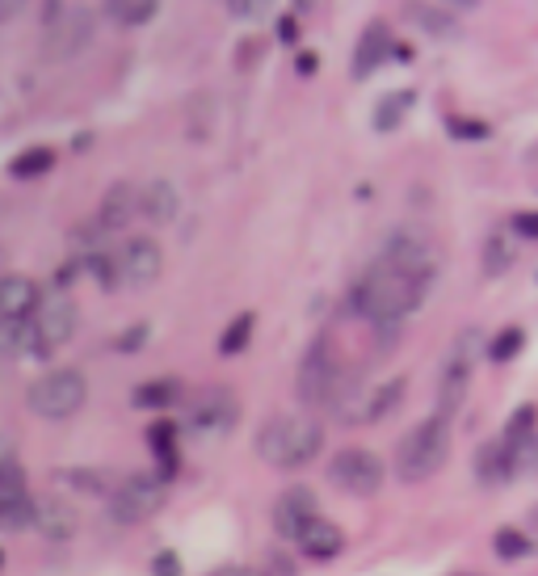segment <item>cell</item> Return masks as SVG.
Instances as JSON below:
<instances>
[{"label":"cell","instance_id":"41","mask_svg":"<svg viewBox=\"0 0 538 576\" xmlns=\"http://www.w3.org/2000/svg\"><path fill=\"white\" fill-rule=\"evenodd\" d=\"M295 67H299V76H312L320 67V55L316 51H299V55H295Z\"/></svg>","mask_w":538,"mask_h":576},{"label":"cell","instance_id":"21","mask_svg":"<svg viewBox=\"0 0 538 576\" xmlns=\"http://www.w3.org/2000/svg\"><path fill=\"white\" fill-rule=\"evenodd\" d=\"M295 543H299V551H303L308 560H333V555H341L346 535H341V526H333V522H312Z\"/></svg>","mask_w":538,"mask_h":576},{"label":"cell","instance_id":"6","mask_svg":"<svg viewBox=\"0 0 538 576\" xmlns=\"http://www.w3.org/2000/svg\"><path fill=\"white\" fill-rule=\"evenodd\" d=\"M85 400H89V384H85V375L80 371H47V375H38L26 391V404H30L34 416H42V421H67V416H76L85 409Z\"/></svg>","mask_w":538,"mask_h":576},{"label":"cell","instance_id":"2","mask_svg":"<svg viewBox=\"0 0 538 576\" xmlns=\"http://www.w3.org/2000/svg\"><path fill=\"white\" fill-rule=\"evenodd\" d=\"M358 391L362 387L349 375L341 350L328 337H320L316 346L308 350V358H303V366H299V400L308 409H333V413H341Z\"/></svg>","mask_w":538,"mask_h":576},{"label":"cell","instance_id":"17","mask_svg":"<svg viewBox=\"0 0 538 576\" xmlns=\"http://www.w3.org/2000/svg\"><path fill=\"white\" fill-rule=\"evenodd\" d=\"M396 51V42H391V30L383 26V22H371L366 30H362V38H358V51H353V76L358 80H366L375 67H383L387 64V55Z\"/></svg>","mask_w":538,"mask_h":576},{"label":"cell","instance_id":"3","mask_svg":"<svg viewBox=\"0 0 538 576\" xmlns=\"http://www.w3.org/2000/svg\"><path fill=\"white\" fill-rule=\"evenodd\" d=\"M324 450V429L312 416H274L257 434V454L270 467H308Z\"/></svg>","mask_w":538,"mask_h":576},{"label":"cell","instance_id":"46","mask_svg":"<svg viewBox=\"0 0 538 576\" xmlns=\"http://www.w3.org/2000/svg\"><path fill=\"white\" fill-rule=\"evenodd\" d=\"M0 265H4V245H0Z\"/></svg>","mask_w":538,"mask_h":576},{"label":"cell","instance_id":"36","mask_svg":"<svg viewBox=\"0 0 538 576\" xmlns=\"http://www.w3.org/2000/svg\"><path fill=\"white\" fill-rule=\"evenodd\" d=\"M535 421H538V409H535V404H526V409H517V413L509 416L505 438H517V434H530V429H535Z\"/></svg>","mask_w":538,"mask_h":576},{"label":"cell","instance_id":"47","mask_svg":"<svg viewBox=\"0 0 538 576\" xmlns=\"http://www.w3.org/2000/svg\"><path fill=\"white\" fill-rule=\"evenodd\" d=\"M0 564H4V551H0Z\"/></svg>","mask_w":538,"mask_h":576},{"label":"cell","instance_id":"44","mask_svg":"<svg viewBox=\"0 0 538 576\" xmlns=\"http://www.w3.org/2000/svg\"><path fill=\"white\" fill-rule=\"evenodd\" d=\"M232 13H236V17H257V13H265V4H261V0H257V4H232Z\"/></svg>","mask_w":538,"mask_h":576},{"label":"cell","instance_id":"37","mask_svg":"<svg viewBox=\"0 0 538 576\" xmlns=\"http://www.w3.org/2000/svg\"><path fill=\"white\" fill-rule=\"evenodd\" d=\"M152 576H182V560H177V551H160L157 560H152Z\"/></svg>","mask_w":538,"mask_h":576},{"label":"cell","instance_id":"11","mask_svg":"<svg viewBox=\"0 0 538 576\" xmlns=\"http://www.w3.org/2000/svg\"><path fill=\"white\" fill-rule=\"evenodd\" d=\"M236 416H240L236 391H227V387H211V391L193 396L190 416H186V429H190L193 438H223V434H232Z\"/></svg>","mask_w":538,"mask_h":576},{"label":"cell","instance_id":"16","mask_svg":"<svg viewBox=\"0 0 538 576\" xmlns=\"http://www.w3.org/2000/svg\"><path fill=\"white\" fill-rule=\"evenodd\" d=\"M30 513H34V501L30 492H26V472L22 467H9L0 476V526L22 530V526H30Z\"/></svg>","mask_w":538,"mask_h":576},{"label":"cell","instance_id":"8","mask_svg":"<svg viewBox=\"0 0 538 576\" xmlns=\"http://www.w3.org/2000/svg\"><path fill=\"white\" fill-rule=\"evenodd\" d=\"M164 510V480L160 476H127L110 497H105V513L114 526H139L148 517Z\"/></svg>","mask_w":538,"mask_h":576},{"label":"cell","instance_id":"30","mask_svg":"<svg viewBox=\"0 0 538 576\" xmlns=\"http://www.w3.org/2000/svg\"><path fill=\"white\" fill-rule=\"evenodd\" d=\"M522 346H526V333L509 324V328H501V333L484 346V353H488V362H513V358L522 353Z\"/></svg>","mask_w":538,"mask_h":576},{"label":"cell","instance_id":"24","mask_svg":"<svg viewBox=\"0 0 538 576\" xmlns=\"http://www.w3.org/2000/svg\"><path fill=\"white\" fill-rule=\"evenodd\" d=\"M105 17L114 26H123V30H139V26H148L157 17V4L152 0H110L105 4Z\"/></svg>","mask_w":538,"mask_h":576},{"label":"cell","instance_id":"29","mask_svg":"<svg viewBox=\"0 0 538 576\" xmlns=\"http://www.w3.org/2000/svg\"><path fill=\"white\" fill-rule=\"evenodd\" d=\"M253 312H245V316H236V321L223 328V337H220V353L223 358H236V353H245L249 350V341H253Z\"/></svg>","mask_w":538,"mask_h":576},{"label":"cell","instance_id":"4","mask_svg":"<svg viewBox=\"0 0 538 576\" xmlns=\"http://www.w3.org/2000/svg\"><path fill=\"white\" fill-rule=\"evenodd\" d=\"M450 454V421L446 416H429L416 429H409L396 447V476L404 484H421L438 476Z\"/></svg>","mask_w":538,"mask_h":576},{"label":"cell","instance_id":"40","mask_svg":"<svg viewBox=\"0 0 538 576\" xmlns=\"http://www.w3.org/2000/svg\"><path fill=\"white\" fill-rule=\"evenodd\" d=\"M9 467H22V463H17V442H13L9 434H0V476H4Z\"/></svg>","mask_w":538,"mask_h":576},{"label":"cell","instance_id":"20","mask_svg":"<svg viewBox=\"0 0 538 576\" xmlns=\"http://www.w3.org/2000/svg\"><path fill=\"white\" fill-rule=\"evenodd\" d=\"M177 206H182V193L173 190L168 181H152V186L139 190V215L152 220V224H173Z\"/></svg>","mask_w":538,"mask_h":576},{"label":"cell","instance_id":"13","mask_svg":"<svg viewBox=\"0 0 538 576\" xmlns=\"http://www.w3.org/2000/svg\"><path fill=\"white\" fill-rule=\"evenodd\" d=\"M404 391H409V379H387V384L371 387V391H358L353 400H349L346 409H341V421H362V425H375V421H387V416L400 409V400H404Z\"/></svg>","mask_w":538,"mask_h":576},{"label":"cell","instance_id":"43","mask_svg":"<svg viewBox=\"0 0 538 576\" xmlns=\"http://www.w3.org/2000/svg\"><path fill=\"white\" fill-rule=\"evenodd\" d=\"M261 51H265V42H261V38L245 42V47H240V64H257V55H261Z\"/></svg>","mask_w":538,"mask_h":576},{"label":"cell","instance_id":"48","mask_svg":"<svg viewBox=\"0 0 538 576\" xmlns=\"http://www.w3.org/2000/svg\"><path fill=\"white\" fill-rule=\"evenodd\" d=\"M535 522H538V513H535Z\"/></svg>","mask_w":538,"mask_h":576},{"label":"cell","instance_id":"27","mask_svg":"<svg viewBox=\"0 0 538 576\" xmlns=\"http://www.w3.org/2000/svg\"><path fill=\"white\" fill-rule=\"evenodd\" d=\"M412 89H396V93H387L379 101V110H375V127L379 130H396L400 123H404V114L412 110Z\"/></svg>","mask_w":538,"mask_h":576},{"label":"cell","instance_id":"45","mask_svg":"<svg viewBox=\"0 0 538 576\" xmlns=\"http://www.w3.org/2000/svg\"><path fill=\"white\" fill-rule=\"evenodd\" d=\"M17 13V4H9V0H0V22H9Z\"/></svg>","mask_w":538,"mask_h":576},{"label":"cell","instance_id":"28","mask_svg":"<svg viewBox=\"0 0 538 576\" xmlns=\"http://www.w3.org/2000/svg\"><path fill=\"white\" fill-rule=\"evenodd\" d=\"M55 168V152L51 148H26L17 161L9 164V173L17 177V181H34V177H42V173H51Z\"/></svg>","mask_w":538,"mask_h":576},{"label":"cell","instance_id":"26","mask_svg":"<svg viewBox=\"0 0 538 576\" xmlns=\"http://www.w3.org/2000/svg\"><path fill=\"white\" fill-rule=\"evenodd\" d=\"M475 476H479V484H501V480H509L505 442H488V447L475 450Z\"/></svg>","mask_w":538,"mask_h":576},{"label":"cell","instance_id":"18","mask_svg":"<svg viewBox=\"0 0 538 576\" xmlns=\"http://www.w3.org/2000/svg\"><path fill=\"white\" fill-rule=\"evenodd\" d=\"M38 308V287L26 274H4L0 278V321H26Z\"/></svg>","mask_w":538,"mask_h":576},{"label":"cell","instance_id":"14","mask_svg":"<svg viewBox=\"0 0 538 576\" xmlns=\"http://www.w3.org/2000/svg\"><path fill=\"white\" fill-rule=\"evenodd\" d=\"M312 522H320V501L312 488H286L274 505V530L283 539H299Z\"/></svg>","mask_w":538,"mask_h":576},{"label":"cell","instance_id":"9","mask_svg":"<svg viewBox=\"0 0 538 576\" xmlns=\"http://www.w3.org/2000/svg\"><path fill=\"white\" fill-rule=\"evenodd\" d=\"M30 324L34 341H38V358H51L76 333V303L67 299L64 290H47V295H38V308L30 312Z\"/></svg>","mask_w":538,"mask_h":576},{"label":"cell","instance_id":"34","mask_svg":"<svg viewBox=\"0 0 538 576\" xmlns=\"http://www.w3.org/2000/svg\"><path fill=\"white\" fill-rule=\"evenodd\" d=\"M446 135H450V139L479 143V139H488V135H492V127H488L484 118H450V123H446Z\"/></svg>","mask_w":538,"mask_h":576},{"label":"cell","instance_id":"25","mask_svg":"<svg viewBox=\"0 0 538 576\" xmlns=\"http://www.w3.org/2000/svg\"><path fill=\"white\" fill-rule=\"evenodd\" d=\"M182 396H186V387L177 384V379H157V384L135 387L130 404H135V409H168V404H177Z\"/></svg>","mask_w":538,"mask_h":576},{"label":"cell","instance_id":"32","mask_svg":"<svg viewBox=\"0 0 538 576\" xmlns=\"http://www.w3.org/2000/svg\"><path fill=\"white\" fill-rule=\"evenodd\" d=\"M409 13L421 22V30H429V34H446L454 26V13H450L446 4H409Z\"/></svg>","mask_w":538,"mask_h":576},{"label":"cell","instance_id":"38","mask_svg":"<svg viewBox=\"0 0 538 576\" xmlns=\"http://www.w3.org/2000/svg\"><path fill=\"white\" fill-rule=\"evenodd\" d=\"M513 231H517L522 240H538V211H522V215H513Z\"/></svg>","mask_w":538,"mask_h":576},{"label":"cell","instance_id":"12","mask_svg":"<svg viewBox=\"0 0 538 576\" xmlns=\"http://www.w3.org/2000/svg\"><path fill=\"white\" fill-rule=\"evenodd\" d=\"M114 270H118V283L123 287H152L164 270V253L152 236H130L127 245L114 253Z\"/></svg>","mask_w":538,"mask_h":576},{"label":"cell","instance_id":"1","mask_svg":"<svg viewBox=\"0 0 538 576\" xmlns=\"http://www.w3.org/2000/svg\"><path fill=\"white\" fill-rule=\"evenodd\" d=\"M421 299H425V283H412V278L387 270V265L366 270L358 278V287L349 290V308L362 321H375V324H400L409 312L421 308Z\"/></svg>","mask_w":538,"mask_h":576},{"label":"cell","instance_id":"7","mask_svg":"<svg viewBox=\"0 0 538 576\" xmlns=\"http://www.w3.org/2000/svg\"><path fill=\"white\" fill-rule=\"evenodd\" d=\"M438 240L425 231V227H396L387 240H383V261L387 270H396V274H404L412 283H429L434 278V270H438Z\"/></svg>","mask_w":538,"mask_h":576},{"label":"cell","instance_id":"35","mask_svg":"<svg viewBox=\"0 0 538 576\" xmlns=\"http://www.w3.org/2000/svg\"><path fill=\"white\" fill-rule=\"evenodd\" d=\"M509 261H513V249H509L501 236H492V240L484 245V274H505Z\"/></svg>","mask_w":538,"mask_h":576},{"label":"cell","instance_id":"19","mask_svg":"<svg viewBox=\"0 0 538 576\" xmlns=\"http://www.w3.org/2000/svg\"><path fill=\"white\" fill-rule=\"evenodd\" d=\"M135 215H139V193L130 190L127 181H118V186H110L105 198H101L97 227H101V231H118V227H127Z\"/></svg>","mask_w":538,"mask_h":576},{"label":"cell","instance_id":"5","mask_svg":"<svg viewBox=\"0 0 538 576\" xmlns=\"http://www.w3.org/2000/svg\"><path fill=\"white\" fill-rule=\"evenodd\" d=\"M42 51H47V60H55V64H67V60H76L89 42H93V13L89 9H80V4H47L42 9Z\"/></svg>","mask_w":538,"mask_h":576},{"label":"cell","instance_id":"22","mask_svg":"<svg viewBox=\"0 0 538 576\" xmlns=\"http://www.w3.org/2000/svg\"><path fill=\"white\" fill-rule=\"evenodd\" d=\"M148 447L160 459V480H168L177 472V425L173 421H157L148 429Z\"/></svg>","mask_w":538,"mask_h":576},{"label":"cell","instance_id":"33","mask_svg":"<svg viewBox=\"0 0 538 576\" xmlns=\"http://www.w3.org/2000/svg\"><path fill=\"white\" fill-rule=\"evenodd\" d=\"M492 551H497V560H522V555H530V539L522 535V530H497V539H492Z\"/></svg>","mask_w":538,"mask_h":576},{"label":"cell","instance_id":"31","mask_svg":"<svg viewBox=\"0 0 538 576\" xmlns=\"http://www.w3.org/2000/svg\"><path fill=\"white\" fill-rule=\"evenodd\" d=\"M64 484L89 492V497H110V492L118 488V480H114L110 472H64Z\"/></svg>","mask_w":538,"mask_h":576},{"label":"cell","instance_id":"15","mask_svg":"<svg viewBox=\"0 0 538 576\" xmlns=\"http://www.w3.org/2000/svg\"><path fill=\"white\" fill-rule=\"evenodd\" d=\"M30 526L38 530V535H47V539L64 543V539L76 535L80 517H76V510L67 505L64 497H38V501H34V513H30Z\"/></svg>","mask_w":538,"mask_h":576},{"label":"cell","instance_id":"10","mask_svg":"<svg viewBox=\"0 0 538 576\" xmlns=\"http://www.w3.org/2000/svg\"><path fill=\"white\" fill-rule=\"evenodd\" d=\"M383 476H387L383 459L366 447L337 450V454H333V463H328V480L337 484L341 492H349V497H375Z\"/></svg>","mask_w":538,"mask_h":576},{"label":"cell","instance_id":"42","mask_svg":"<svg viewBox=\"0 0 538 576\" xmlns=\"http://www.w3.org/2000/svg\"><path fill=\"white\" fill-rule=\"evenodd\" d=\"M278 38H283L286 47L299 42V22H295V17H283V22H278Z\"/></svg>","mask_w":538,"mask_h":576},{"label":"cell","instance_id":"39","mask_svg":"<svg viewBox=\"0 0 538 576\" xmlns=\"http://www.w3.org/2000/svg\"><path fill=\"white\" fill-rule=\"evenodd\" d=\"M148 337H152V324H130L127 337H118V350H127V353L139 350V346H143Z\"/></svg>","mask_w":538,"mask_h":576},{"label":"cell","instance_id":"23","mask_svg":"<svg viewBox=\"0 0 538 576\" xmlns=\"http://www.w3.org/2000/svg\"><path fill=\"white\" fill-rule=\"evenodd\" d=\"M0 353H4V358H22V353L38 358V341H34L30 316H26V321H0Z\"/></svg>","mask_w":538,"mask_h":576}]
</instances>
